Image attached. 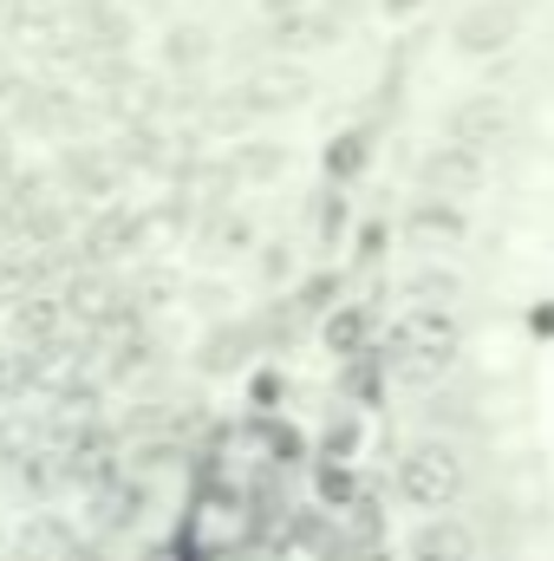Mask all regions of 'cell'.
<instances>
[{
	"label": "cell",
	"mask_w": 554,
	"mask_h": 561,
	"mask_svg": "<svg viewBox=\"0 0 554 561\" xmlns=\"http://www.w3.org/2000/svg\"><path fill=\"white\" fill-rule=\"evenodd\" d=\"M392 496H399L412 516H450V510L470 496V457H463V444L443 437V431L412 437V444L399 450Z\"/></svg>",
	"instance_id": "1"
},
{
	"label": "cell",
	"mask_w": 554,
	"mask_h": 561,
	"mask_svg": "<svg viewBox=\"0 0 554 561\" xmlns=\"http://www.w3.org/2000/svg\"><path fill=\"white\" fill-rule=\"evenodd\" d=\"M470 346V327H463V307H399L385 320V340L379 353H399V359H430L443 373H457Z\"/></svg>",
	"instance_id": "2"
},
{
	"label": "cell",
	"mask_w": 554,
	"mask_h": 561,
	"mask_svg": "<svg viewBox=\"0 0 554 561\" xmlns=\"http://www.w3.org/2000/svg\"><path fill=\"white\" fill-rule=\"evenodd\" d=\"M529 33V0H463L450 13V53L457 59H476V66H496L522 46Z\"/></svg>",
	"instance_id": "3"
},
{
	"label": "cell",
	"mask_w": 554,
	"mask_h": 561,
	"mask_svg": "<svg viewBox=\"0 0 554 561\" xmlns=\"http://www.w3.org/2000/svg\"><path fill=\"white\" fill-rule=\"evenodd\" d=\"M443 138L470 144V150H483V157H496L503 144L516 138V105H509V92L470 85L463 99H450V105H443Z\"/></svg>",
	"instance_id": "4"
},
{
	"label": "cell",
	"mask_w": 554,
	"mask_h": 561,
	"mask_svg": "<svg viewBox=\"0 0 554 561\" xmlns=\"http://www.w3.org/2000/svg\"><path fill=\"white\" fill-rule=\"evenodd\" d=\"M489 176H496V157H483V150H470V144H450V138H437L417 157V190H424V196L476 203V196L489 190Z\"/></svg>",
	"instance_id": "5"
},
{
	"label": "cell",
	"mask_w": 554,
	"mask_h": 561,
	"mask_svg": "<svg viewBox=\"0 0 554 561\" xmlns=\"http://www.w3.org/2000/svg\"><path fill=\"white\" fill-rule=\"evenodd\" d=\"M399 236L412 242L417 255H457V249H470V236H476V222H470V203H450V196H424L417 190L412 203H405V216H399Z\"/></svg>",
	"instance_id": "6"
},
{
	"label": "cell",
	"mask_w": 554,
	"mask_h": 561,
	"mask_svg": "<svg viewBox=\"0 0 554 561\" xmlns=\"http://www.w3.org/2000/svg\"><path fill=\"white\" fill-rule=\"evenodd\" d=\"M242 99L255 105V118H275V112H300L313 99V72L300 59H262L249 79H242Z\"/></svg>",
	"instance_id": "7"
},
{
	"label": "cell",
	"mask_w": 554,
	"mask_h": 561,
	"mask_svg": "<svg viewBox=\"0 0 554 561\" xmlns=\"http://www.w3.org/2000/svg\"><path fill=\"white\" fill-rule=\"evenodd\" d=\"M399 556L405 561H483V536H476V523H463L457 510H450V516H417Z\"/></svg>",
	"instance_id": "8"
},
{
	"label": "cell",
	"mask_w": 554,
	"mask_h": 561,
	"mask_svg": "<svg viewBox=\"0 0 554 561\" xmlns=\"http://www.w3.org/2000/svg\"><path fill=\"white\" fill-rule=\"evenodd\" d=\"M379 340H385V320H379L366 300H339V307L320 313V353H333L339 366L379 353Z\"/></svg>",
	"instance_id": "9"
},
{
	"label": "cell",
	"mask_w": 554,
	"mask_h": 561,
	"mask_svg": "<svg viewBox=\"0 0 554 561\" xmlns=\"http://www.w3.org/2000/svg\"><path fill=\"white\" fill-rule=\"evenodd\" d=\"M392 294H399V307H463L470 280H463V268H450L443 255H417L412 268L392 280Z\"/></svg>",
	"instance_id": "10"
},
{
	"label": "cell",
	"mask_w": 554,
	"mask_h": 561,
	"mask_svg": "<svg viewBox=\"0 0 554 561\" xmlns=\"http://www.w3.org/2000/svg\"><path fill=\"white\" fill-rule=\"evenodd\" d=\"M229 176H235V183H249V190L280 183V176H287V144H275V138H242L235 150H229Z\"/></svg>",
	"instance_id": "11"
},
{
	"label": "cell",
	"mask_w": 554,
	"mask_h": 561,
	"mask_svg": "<svg viewBox=\"0 0 554 561\" xmlns=\"http://www.w3.org/2000/svg\"><path fill=\"white\" fill-rule=\"evenodd\" d=\"M307 470H313V496H320V510H333V516H346V510H359V470H353V463H333V457H313Z\"/></svg>",
	"instance_id": "12"
},
{
	"label": "cell",
	"mask_w": 554,
	"mask_h": 561,
	"mask_svg": "<svg viewBox=\"0 0 554 561\" xmlns=\"http://www.w3.org/2000/svg\"><path fill=\"white\" fill-rule=\"evenodd\" d=\"M209 53H216V39H209L203 20H176V26L163 33V66H170V72H196Z\"/></svg>",
	"instance_id": "13"
},
{
	"label": "cell",
	"mask_w": 554,
	"mask_h": 561,
	"mask_svg": "<svg viewBox=\"0 0 554 561\" xmlns=\"http://www.w3.org/2000/svg\"><path fill=\"white\" fill-rule=\"evenodd\" d=\"M366 163H372V144H366V131H339V138H326V150H320V170L346 190V183H359L366 176Z\"/></svg>",
	"instance_id": "14"
},
{
	"label": "cell",
	"mask_w": 554,
	"mask_h": 561,
	"mask_svg": "<svg viewBox=\"0 0 554 561\" xmlns=\"http://www.w3.org/2000/svg\"><path fill=\"white\" fill-rule=\"evenodd\" d=\"M26 20H33V0H0V46H20Z\"/></svg>",
	"instance_id": "15"
},
{
	"label": "cell",
	"mask_w": 554,
	"mask_h": 561,
	"mask_svg": "<svg viewBox=\"0 0 554 561\" xmlns=\"http://www.w3.org/2000/svg\"><path fill=\"white\" fill-rule=\"evenodd\" d=\"M346 236V196H326V209H320V242L333 249Z\"/></svg>",
	"instance_id": "16"
},
{
	"label": "cell",
	"mask_w": 554,
	"mask_h": 561,
	"mask_svg": "<svg viewBox=\"0 0 554 561\" xmlns=\"http://www.w3.org/2000/svg\"><path fill=\"white\" fill-rule=\"evenodd\" d=\"M249 399H255L262 412H275V399H280V379H275V373H262V379L249 386Z\"/></svg>",
	"instance_id": "17"
},
{
	"label": "cell",
	"mask_w": 554,
	"mask_h": 561,
	"mask_svg": "<svg viewBox=\"0 0 554 561\" xmlns=\"http://www.w3.org/2000/svg\"><path fill=\"white\" fill-rule=\"evenodd\" d=\"M13 379H20V353L0 340V386H13Z\"/></svg>",
	"instance_id": "18"
},
{
	"label": "cell",
	"mask_w": 554,
	"mask_h": 561,
	"mask_svg": "<svg viewBox=\"0 0 554 561\" xmlns=\"http://www.w3.org/2000/svg\"><path fill=\"white\" fill-rule=\"evenodd\" d=\"M379 7H385L392 20H405V13H417V7H424V0H379Z\"/></svg>",
	"instance_id": "19"
},
{
	"label": "cell",
	"mask_w": 554,
	"mask_h": 561,
	"mask_svg": "<svg viewBox=\"0 0 554 561\" xmlns=\"http://www.w3.org/2000/svg\"><path fill=\"white\" fill-rule=\"evenodd\" d=\"M529 327H535V333H554V307H535V313H529Z\"/></svg>",
	"instance_id": "20"
},
{
	"label": "cell",
	"mask_w": 554,
	"mask_h": 561,
	"mask_svg": "<svg viewBox=\"0 0 554 561\" xmlns=\"http://www.w3.org/2000/svg\"><path fill=\"white\" fill-rule=\"evenodd\" d=\"M7 242H13V236H7V222H0V249H7Z\"/></svg>",
	"instance_id": "21"
}]
</instances>
